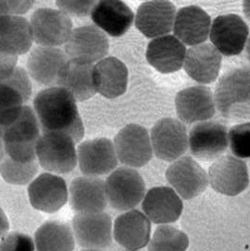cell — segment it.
Masks as SVG:
<instances>
[{"mask_svg":"<svg viewBox=\"0 0 250 251\" xmlns=\"http://www.w3.org/2000/svg\"><path fill=\"white\" fill-rule=\"evenodd\" d=\"M36 116L44 133H64L78 143L85 135L76 99L66 89L48 87L37 93L33 101Z\"/></svg>","mask_w":250,"mask_h":251,"instance_id":"cell-1","label":"cell"},{"mask_svg":"<svg viewBox=\"0 0 250 251\" xmlns=\"http://www.w3.org/2000/svg\"><path fill=\"white\" fill-rule=\"evenodd\" d=\"M216 108L231 121L250 120V68H236L224 74L216 84Z\"/></svg>","mask_w":250,"mask_h":251,"instance_id":"cell-2","label":"cell"},{"mask_svg":"<svg viewBox=\"0 0 250 251\" xmlns=\"http://www.w3.org/2000/svg\"><path fill=\"white\" fill-rule=\"evenodd\" d=\"M1 127L5 152L9 156L23 163L37 159L36 146L41 127L34 109L24 105L12 122Z\"/></svg>","mask_w":250,"mask_h":251,"instance_id":"cell-3","label":"cell"},{"mask_svg":"<svg viewBox=\"0 0 250 251\" xmlns=\"http://www.w3.org/2000/svg\"><path fill=\"white\" fill-rule=\"evenodd\" d=\"M36 155L40 166L52 173H69L77 165L75 141L64 133L46 132L41 135L36 146Z\"/></svg>","mask_w":250,"mask_h":251,"instance_id":"cell-4","label":"cell"},{"mask_svg":"<svg viewBox=\"0 0 250 251\" xmlns=\"http://www.w3.org/2000/svg\"><path fill=\"white\" fill-rule=\"evenodd\" d=\"M145 191L142 176L130 167L114 170L105 181L107 201L118 211L134 209L143 200Z\"/></svg>","mask_w":250,"mask_h":251,"instance_id":"cell-5","label":"cell"},{"mask_svg":"<svg viewBox=\"0 0 250 251\" xmlns=\"http://www.w3.org/2000/svg\"><path fill=\"white\" fill-rule=\"evenodd\" d=\"M72 228L75 243L84 250H105L112 244V219L103 212L93 214L77 213L72 220Z\"/></svg>","mask_w":250,"mask_h":251,"instance_id":"cell-6","label":"cell"},{"mask_svg":"<svg viewBox=\"0 0 250 251\" xmlns=\"http://www.w3.org/2000/svg\"><path fill=\"white\" fill-rule=\"evenodd\" d=\"M119 161L130 168L147 165L152 156V147L148 131L143 126L131 124L121 129L114 138Z\"/></svg>","mask_w":250,"mask_h":251,"instance_id":"cell-7","label":"cell"},{"mask_svg":"<svg viewBox=\"0 0 250 251\" xmlns=\"http://www.w3.org/2000/svg\"><path fill=\"white\" fill-rule=\"evenodd\" d=\"M209 183L217 193L235 197L250 185L247 164L236 156L224 155L217 158L208 172Z\"/></svg>","mask_w":250,"mask_h":251,"instance_id":"cell-8","label":"cell"},{"mask_svg":"<svg viewBox=\"0 0 250 251\" xmlns=\"http://www.w3.org/2000/svg\"><path fill=\"white\" fill-rule=\"evenodd\" d=\"M69 59L96 63L106 57L109 51L107 34L94 25H83L73 29L65 43Z\"/></svg>","mask_w":250,"mask_h":251,"instance_id":"cell-9","label":"cell"},{"mask_svg":"<svg viewBox=\"0 0 250 251\" xmlns=\"http://www.w3.org/2000/svg\"><path fill=\"white\" fill-rule=\"evenodd\" d=\"M152 151L158 159L173 162L182 156L188 148L185 126L178 120L164 118L151 128Z\"/></svg>","mask_w":250,"mask_h":251,"instance_id":"cell-10","label":"cell"},{"mask_svg":"<svg viewBox=\"0 0 250 251\" xmlns=\"http://www.w3.org/2000/svg\"><path fill=\"white\" fill-rule=\"evenodd\" d=\"M250 36V28L241 16L229 13L219 15L211 25L209 38L212 45L224 56H237L243 52Z\"/></svg>","mask_w":250,"mask_h":251,"instance_id":"cell-11","label":"cell"},{"mask_svg":"<svg viewBox=\"0 0 250 251\" xmlns=\"http://www.w3.org/2000/svg\"><path fill=\"white\" fill-rule=\"evenodd\" d=\"M34 42L42 46L65 45L73 31L70 16L60 10L43 8L35 11L30 18Z\"/></svg>","mask_w":250,"mask_h":251,"instance_id":"cell-12","label":"cell"},{"mask_svg":"<svg viewBox=\"0 0 250 251\" xmlns=\"http://www.w3.org/2000/svg\"><path fill=\"white\" fill-rule=\"evenodd\" d=\"M31 206L41 212L52 214L67 203L69 189L63 178L51 173H42L27 187Z\"/></svg>","mask_w":250,"mask_h":251,"instance_id":"cell-13","label":"cell"},{"mask_svg":"<svg viewBox=\"0 0 250 251\" xmlns=\"http://www.w3.org/2000/svg\"><path fill=\"white\" fill-rule=\"evenodd\" d=\"M114 143L99 137L85 140L77 147V164L80 172L88 176H102L113 172L118 165Z\"/></svg>","mask_w":250,"mask_h":251,"instance_id":"cell-14","label":"cell"},{"mask_svg":"<svg viewBox=\"0 0 250 251\" xmlns=\"http://www.w3.org/2000/svg\"><path fill=\"white\" fill-rule=\"evenodd\" d=\"M166 178L184 200H192L202 194L209 183L206 172L190 156L175 160L167 170Z\"/></svg>","mask_w":250,"mask_h":251,"instance_id":"cell-15","label":"cell"},{"mask_svg":"<svg viewBox=\"0 0 250 251\" xmlns=\"http://www.w3.org/2000/svg\"><path fill=\"white\" fill-rule=\"evenodd\" d=\"M188 146L192 155L198 159H217L228 146L227 127L216 122H200L191 129Z\"/></svg>","mask_w":250,"mask_h":251,"instance_id":"cell-16","label":"cell"},{"mask_svg":"<svg viewBox=\"0 0 250 251\" xmlns=\"http://www.w3.org/2000/svg\"><path fill=\"white\" fill-rule=\"evenodd\" d=\"M176 8L170 0H147L137 9L135 25L149 39L170 34L173 29Z\"/></svg>","mask_w":250,"mask_h":251,"instance_id":"cell-17","label":"cell"},{"mask_svg":"<svg viewBox=\"0 0 250 251\" xmlns=\"http://www.w3.org/2000/svg\"><path fill=\"white\" fill-rule=\"evenodd\" d=\"M175 106L179 119L186 125L208 121L216 113L215 96L204 86H195L180 91L175 98Z\"/></svg>","mask_w":250,"mask_h":251,"instance_id":"cell-18","label":"cell"},{"mask_svg":"<svg viewBox=\"0 0 250 251\" xmlns=\"http://www.w3.org/2000/svg\"><path fill=\"white\" fill-rule=\"evenodd\" d=\"M71 208L80 214L103 212L107 205L105 182L96 176H81L72 181L69 188Z\"/></svg>","mask_w":250,"mask_h":251,"instance_id":"cell-19","label":"cell"},{"mask_svg":"<svg viewBox=\"0 0 250 251\" xmlns=\"http://www.w3.org/2000/svg\"><path fill=\"white\" fill-rule=\"evenodd\" d=\"M92 22L114 38L125 35L135 21V14L123 0H97L91 12Z\"/></svg>","mask_w":250,"mask_h":251,"instance_id":"cell-20","label":"cell"},{"mask_svg":"<svg viewBox=\"0 0 250 251\" xmlns=\"http://www.w3.org/2000/svg\"><path fill=\"white\" fill-rule=\"evenodd\" d=\"M221 64L222 54L212 44L202 43L186 50L183 68L196 82L211 84L217 79Z\"/></svg>","mask_w":250,"mask_h":251,"instance_id":"cell-21","label":"cell"},{"mask_svg":"<svg viewBox=\"0 0 250 251\" xmlns=\"http://www.w3.org/2000/svg\"><path fill=\"white\" fill-rule=\"evenodd\" d=\"M150 228V220L145 214L137 210H129L116 218L114 239L125 250H141L149 245Z\"/></svg>","mask_w":250,"mask_h":251,"instance_id":"cell-22","label":"cell"},{"mask_svg":"<svg viewBox=\"0 0 250 251\" xmlns=\"http://www.w3.org/2000/svg\"><path fill=\"white\" fill-rule=\"evenodd\" d=\"M185 45L175 35H163L152 39L147 47L149 64L161 74H172L183 66Z\"/></svg>","mask_w":250,"mask_h":251,"instance_id":"cell-23","label":"cell"},{"mask_svg":"<svg viewBox=\"0 0 250 251\" xmlns=\"http://www.w3.org/2000/svg\"><path fill=\"white\" fill-rule=\"evenodd\" d=\"M142 210L155 224H170L177 221L183 210L179 195L168 186L150 188L143 198Z\"/></svg>","mask_w":250,"mask_h":251,"instance_id":"cell-24","label":"cell"},{"mask_svg":"<svg viewBox=\"0 0 250 251\" xmlns=\"http://www.w3.org/2000/svg\"><path fill=\"white\" fill-rule=\"evenodd\" d=\"M212 19L199 6H186L176 12L173 33L185 46L205 43L209 38Z\"/></svg>","mask_w":250,"mask_h":251,"instance_id":"cell-25","label":"cell"},{"mask_svg":"<svg viewBox=\"0 0 250 251\" xmlns=\"http://www.w3.org/2000/svg\"><path fill=\"white\" fill-rule=\"evenodd\" d=\"M69 58L62 49L55 46H38L27 58V73L44 86H56L60 69Z\"/></svg>","mask_w":250,"mask_h":251,"instance_id":"cell-26","label":"cell"},{"mask_svg":"<svg viewBox=\"0 0 250 251\" xmlns=\"http://www.w3.org/2000/svg\"><path fill=\"white\" fill-rule=\"evenodd\" d=\"M93 83L96 92L104 98H118L127 90L128 69L117 57H103L93 65Z\"/></svg>","mask_w":250,"mask_h":251,"instance_id":"cell-27","label":"cell"},{"mask_svg":"<svg viewBox=\"0 0 250 251\" xmlns=\"http://www.w3.org/2000/svg\"><path fill=\"white\" fill-rule=\"evenodd\" d=\"M34 42L30 22L22 15L0 17V51L9 55L26 54Z\"/></svg>","mask_w":250,"mask_h":251,"instance_id":"cell-28","label":"cell"},{"mask_svg":"<svg viewBox=\"0 0 250 251\" xmlns=\"http://www.w3.org/2000/svg\"><path fill=\"white\" fill-rule=\"evenodd\" d=\"M66 89L76 101L84 102L96 94L93 83V64L68 59L60 69L57 85Z\"/></svg>","mask_w":250,"mask_h":251,"instance_id":"cell-29","label":"cell"},{"mask_svg":"<svg viewBox=\"0 0 250 251\" xmlns=\"http://www.w3.org/2000/svg\"><path fill=\"white\" fill-rule=\"evenodd\" d=\"M35 247L39 251H71L75 239L73 228L60 221H47L35 232Z\"/></svg>","mask_w":250,"mask_h":251,"instance_id":"cell-30","label":"cell"},{"mask_svg":"<svg viewBox=\"0 0 250 251\" xmlns=\"http://www.w3.org/2000/svg\"><path fill=\"white\" fill-rule=\"evenodd\" d=\"M39 165L37 159L25 163L18 162L4 152L0 157V174L8 183L25 185L34 179Z\"/></svg>","mask_w":250,"mask_h":251,"instance_id":"cell-31","label":"cell"},{"mask_svg":"<svg viewBox=\"0 0 250 251\" xmlns=\"http://www.w3.org/2000/svg\"><path fill=\"white\" fill-rule=\"evenodd\" d=\"M188 246V236L183 231L169 225H161L149 242V251H184Z\"/></svg>","mask_w":250,"mask_h":251,"instance_id":"cell-32","label":"cell"},{"mask_svg":"<svg viewBox=\"0 0 250 251\" xmlns=\"http://www.w3.org/2000/svg\"><path fill=\"white\" fill-rule=\"evenodd\" d=\"M23 96L9 85L0 82V126H6L23 108Z\"/></svg>","mask_w":250,"mask_h":251,"instance_id":"cell-33","label":"cell"},{"mask_svg":"<svg viewBox=\"0 0 250 251\" xmlns=\"http://www.w3.org/2000/svg\"><path fill=\"white\" fill-rule=\"evenodd\" d=\"M228 144L239 158H250V122L234 126L228 133Z\"/></svg>","mask_w":250,"mask_h":251,"instance_id":"cell-34","label":"cell"},{"mask_svg":"<svg viewBox=\"0 0 250 251\" xmlns=\"http://www.w3.org/2000/svg\"><path fill=\"white\" fill-rule=\"evenodd\" d=\"M29 74L22 67H15L12 73L0 82H3L23 96L25 102L28 101L32 94V84L29 78Z\"/></svg>","mask_w":250,"mask_h":251,"instance_id":"cell-35","label":"cell"},{"mask_svg":"<svg viewBox=\"0 0 250 251\" xmlns=\"http://www.w3.org/2000/svg\"><path fill=\"white\" fill-rule=\"evenodd\" d=\"M36 250L34 240L20 232H10L0 240L1 251H33Z\"/></svg>","mask_w":250,"mask_h":251,"instance_id":"cell-36","label":"cell"},{"mask_svg":"<svg viewBox=\"0 0 250 251\" xmlns=\"http://www.w3.org/2000/svg\"><path fill=\"white\" fill-rule=\"evenodd\" d=\"M97 0H56L58 10L69 16L83 18L91 15Z\"/></svg>","mask_w":250,"mask_h":251,"instance_id":"cell-37","label":"cell"},{"mask_svg":"<svg viewBox=\"0 0 250 251\" xmlns=\"http://www.w3.org/2000/svg\"><path fill=\"white\" fill-rule=\"evenodd\" d=\"M35 0H0V11L4 15H24L34 5Z\"/></svg>","mask_w":250,"mask_h":251,"instance_id":"cell-38","label":"cell"},{"mask_svg":"<svg viewBox=\"0 0 250 251\" xmlns=\"http://www.w3.org/2000/svg\"><path fill=\"white\" fill-rule=\"evenodd\" d=\"M17 56L9 55L0 51V81L6 78L17 64Z\"/></svg>","mask_w":250,"mask_h":251,"instance_id":"cell-39","label":"cell"},{"mask_svg":"<svg viewBox=\"0 0 250 251\" xmlns=\"http://www.w3.org/2000/svg\"><path fill=\"white\" fill-rule=\"evenodd\" d=\"M10 229V223H9V219L6 216L5 212L1 209L0 207V240L2 239V237L8 233Z\"/></svg>","mask_w":250,"mask_h":251,"instance_id":"cell-40","label":"cell"},{"mask_svg":"<svg viewBox=\"0 0 250 251\" xmlns=\"http://www.w3.org/2000/svg\"><path fill=\"white\" fill-rule=\"evenodd\" d=\"M243 2V12L246 18L250 22V0H242Z\"/></svg>","mask_w":250,"mask_h":251,"instance_id":"cell-41","label":"cell"},{"mask_svg":"<svg viewBox=\"0 0 250 251\" xmlns=\"http://www.w3.org/2000/svg\"><path fill=\"white\" fill-rule=\"evenodd\" d=\"M4 152H5V148H4V140H3V130H2V127L0 126V157Z\"/></svg>","mask_w":250,"mask_h":251,"instance_id":"cell-42","label":"cell"},{"mask_svg":"<svg viewBox=\"0 0 250 251\" xmlns=\"http://www.w3.org/2000/svg\"><path fill=\"white\" fill-rule=\"evenodd\" d=\"M246 53H247V57L249 59V61L250 62V36H249V39H248V42L246 44Z\"/></svg>","mask_w":250,"mask_h":251,"instance_id":"cell-43","label":"cell"},{"mask_svg":"<svg viewBox=\"0 0 250 251\" xmlns=\"http://www.w3.org/2000/svg\"><path fill=\"white\" fill-rule=\"evenodd\" d=\"M3 15H4V14H3V13L1 12V11H0V17H1V16H3Z\"/></svg>","mask_w":250,"mask_h":251,"instance_id":"cell-44","label":"cell"},{"mask_svg":"<svg viewBox=\"0 0 250 251\" xmlns=\"http://www.w3.org/2000/svg\"><path fill=\"white\" fill-rule=\"evenodd\" d=\"M138 1H147V0H138Z\"/></svg>","mask_w":250,"mask_h":251,"instance_id":"cell-45","label":"cell"}]
</instances>
